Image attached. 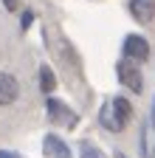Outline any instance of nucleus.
Instances as JSON below:
<instances>
[{
	"mask_svg": "<svg viewBox=\"0 0 155 158\" xmlns=\"http://www.w3.org/2000/svg\"><path fill=\"white\" fill-rule=\"evenodd\" d=\"M31 20H34V14H31V11H26V14H23V28H28V26H31Z\"/></svg>",
	"mask_w": 155,
	"mask_h": 158,
	"instance_id": "obj_10",
	"label": "nucleus"
},
{
	"mask_svg": "<svg viewBox=\"0 0 155 158\" xmlns=\"http://www.w3.org/2000/svg\"><path fill=\"white\" fill-rule=\"evenodd\" d=\"M130 14L138 23H149L155 17V0H130Z\"/></svg>",
	"mask_w": 155,
	"mask_h": 158,
	"instance_id": "obj_5",
	"label": "nucleus"
},
{
	"mask_svg": "<svg viewBox=\"0 0 155 158\" xmlns=\"http://www.w3.org/2000/svg\"><path fill=\"white\" fill-rule=\"evenodd\" d=\"M82 158H99V152L93 147H82Z\"/></svg>",
	"mask_w": 155,
	"mask_h": 158,
	"instance_id": "obj_9",
	"label": "nucleus"
},
{
	"mask_svg": "<svg viewBox=\"0 0 155 158\" xmlns=\"http://www.w3.org/2000/svg\"><path fill=\"white\" fill-rule=\"evenodd\" d=\"M116 73H119V82L124 88H130L133 93H141L144 90V76H141L138 65H135L133 59H121V62L116 65Z\"/></svg>",
	"mask_w": 155,
	"mask_h": 158,
	"instance_id": "obj_2",
	"label": "nucleus"
},
{
	"mask_svg": "<svg viewBox=\"0 0 155 158\" xmlns=\"http://www.w3.org/2000/svg\"><path fill=\"white\" fill-rule=\"evenodd\" d=\"M130 116H133L130 102H127L124 96H116L113 102H107V105L102 107V124H104L107 130H113V133H121L124 124L130 122Z\"/></svg>",
	"mask_w": 155,
	"mask_h": 158,
	"instance_id": "obj_1",
	"label": "nucleus"
},
{
	"mask_svg": "<svg viewBox=\"0 0 155 158\" xmlns=\"http://www.w3.org/2000/svg\"><path fill=\"white\" fill-rule=\"evenodd\" d=\"M0 158H20L17 152H9V150H0Z\"/></svg>",
	"mask_w": 155,
	"mask_h": 158,
	"instance_id": "obj_12",
	"label": "nucleus"
},
{
	"mask_svg": "<svg viewBox=\"0 0 155 158\" xmlns=\"http://www.w3.org/2000/svg\"><path fill=\"white\" fill-rule=\"evenodd\" d=\"M17 96H20V82H17V79H14L11 73L0 71V107L11 105Z\"/></svg>",
	"mask_w": 155,
	"mask_h": 158,
	"instance_id": "obj_4",
	"label": "nucleus"
},
{
	"mask_svg": "<svg viewBox=\"0 0 155 158\" xmlns=\"http://www.w3.org/2000/svg\"><path fill=\"white\" fill-rule=\"evenodd\" d=\"M40 88H43V93H51V90L56 88V76H54V71H51L48 65L40 68Z\"/></svg>",
	"mask_w": 155,
	"mask_h": 158,
	"instance_id": "obj_8",
	"label": "nucleus"
},
{
	"mask_svg": "<svg viewBox=\"0 0 155 158\" xmlns=\"http://www.w3.org/2000/svg\"><path fill=\"white\" fill-rule=\"evenodd\" d=\"M152 118H155V113H152Z\"/></svg>",
	"mask_w": 155,
	"mask_h": 158,
	"instance_id": "obj_13",
	"label": "nucleus"
},
{
	"mask_svg": "<svg viewBox=\"0 0 155 158\" xmlns=\"http://www.w3.org/2000/svg\"><path fill=\"white\" fill-rule=\"evenodd\" d=\"M3 3H6V9H9V11H14V9H17V3H20V0H3Z\"/></svg>",
	"mask_w": 155,
	"mask_h": 158,
	"instance_id": "obj_11",
	"label": "nucleus"
},
{
	"mask_svg": "<svg viewBox=\"0 0 155 158\" xmlns=\"http://www.w3.org/2000/svg\"><path fill=\"white\" fill-rule=\"evenodd\" d=\"M124 54H127V59H133V62H147L149 59V43L141 34H130L124 40Z\"/></svg>",
	"mask_w": 155,
	"mask_h": 158,
	"instance_id": "obj_3",
	"label": "nucleus"
},
{
	"mask_svg": "<svg viewBox=\"0 0 155 158\" xmlns=\"http://www.w3.org/2000/svg\"><path fill=\"white\" fill-rule=\"evenodd\" d=\"M45 152H48L51 158H71V150H68L56 135H45Z\"/></svg>",
	"mask_w": 155,
	"mask_h": 158,
	"instance_id": "obj_7",
	"label": "nucleus"
},
{
	"mask_svg": "<svg viewBox=\"0 0 155 158\" xmlns=\"http://www.w3.org/2000/svg\"><path fill=\"white\" fill-rule=\"evenodd\" d=\"M48 116L54 118V122H65V124H73V122H76V116H73L62 102H56V99H48Z\"/></svg>",
	"mask_w": 155,
	"mask_h": 158,
	"instance_id": "obj_6",
	"label": "nucleus"
}]
</instances>
